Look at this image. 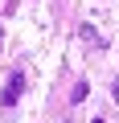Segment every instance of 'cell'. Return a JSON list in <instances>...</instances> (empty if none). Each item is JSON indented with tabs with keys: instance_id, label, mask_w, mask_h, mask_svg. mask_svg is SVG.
Here are the masks:
<instances>
[{
	"instance_id": "obj_1",
	"label": "cell",
	"mask_w": 119,
	"mask_h": 123,
	"mask_svg": "<svg viewBox=\"0 0 119 123\" xmlns=\"http://www.w3.org/2000/svg\"><path fill=\"white\" fill-rule=\"evenodd\" d=\"M21 94H25V74H8L4 90H0V103H4V107H13V103H17Z\"/></svg>"
},
{
	"instance_id": "obj_2",
	"label": "cell",
	"mask_w": 119,
	"mask_h": 123,
	"mask_svg": "<svg viewBox=\"0 0 119 123\" xmlns=\"http://www.w3.org/2000/svg\"><path fill=\"white\" fill-rule=\"evenodd\" d=\"M86 90H90V86H86V82H78V86L70 90V103H82V98H86Z\"/></svg>"
}]
</instances>
